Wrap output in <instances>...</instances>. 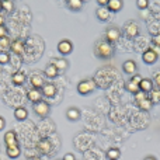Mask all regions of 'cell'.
I'll return each mask as SVG.
<instances>
[{
  "label": "cell",
  "mask_w": 160,
  "mask_h": 160,
  "mask_svg": "<svg viewBox=\"0 0 160 160\" xmlns=\"http://www.w3.org/2000/svg\"><path fill=\"white\" fill-rule=\"evenodd\" d=\"M58 72H59V70L56 69V68L53 66L52 63L48 65V66L45 68V75H47V78H49V79L56 78V76H58Z\"/></svg>",
  "instance_id": "4316f807"
},
{
  "label": "cell",
  "mask_w": 160,
  "mask_h": 160,
  "mask_svg": "<svg viewBox=\"0 0 160 160\" xmlns=\"http://www.w3.org/2000/svg\"><path fill=\"white\" fill-rule=\"evenodd\" d=\"M4 125H6V121H4V118L3 117H0V131L4 128Z\"/></svg>",
  "instance_id": "74e56055"
},
{
  "label": "cell",
  "mask_w": 160,
  "mask_h": 160,
  "mask_svg": "<svg viewBox=\"0 0 160 160\" xmlns=\"http://www.w3.org/2000/svg\"><path fill=\"white\" fill-rule=\"evenodd\" d=\"M30 82H31V84L34 86V88H42L45 86V80L44 78H42L39 73H32L31 75V79H30Z\"/></svg>",
  "instance_id": "4fadbf2b"
},
{
  "label": "cell",
  "mask_w": 160,
  "mask_h": 160,
  "mask_svg": "<svg viewBox=\"0 0 160 160\" xmlns=\"http://www.w3.org/2000/svg\"><path fill=\"white\" fill-rule=\"evenodd\" d=\"M8 61H10V55L8 53H0V63L6 65L8 63Z\"/></svg>",
  "instance_id": "4dcf8cb0"
},
{
  "label": "cell",
  "mask_w": 160,
  "mask_h": 160,
  "mask_svg": "<svg viewBox=\"0 0 160 160\" xmlns=\"http://www.w3.org/2000/svg\"><path fill=\"white\" fill-rule=\"evenodd\" d=\"M6 153L10 159H17L21 155V150H20L18 146H13V148H6Z\"/></svg>",
  "instance_id": "7402d4cb"
},
{
  "label": "cell",
  "mask_w": 160,
  "mask_h": 160,
  "mask_svg": "<svg viewBox=\"0 0 160 160\" xmlns=\"http://www.w3.org/2000/svg\"><path fill=\"white\" fill-rule=\"evenodd\" d=\"M4 142L7 148H13V146H18V142H17V136L14 131H7L4 133Z\"/></svg>",
  "instance_id": "8fae6325"
},
{
  "label": "cell",
  "mask_w": 160,
  "mask_h": 160,
  "mask_svg": "<svg viewBox=\"0 0 160 160\" xmlns=\"http://www.w3.org/2000/svg\"><path fill=\"white\" fill-rule=\"evenodd\" d=\"M122 69H124V72L128 73V75H133V73L136 72V63L133 61H127L122 65Z\"/></svg>",
  "instance_id": "d6986e66"
},
{
  "label": "cell",
  "mask_w": 160,
  "mask_h": 160,
  "mask_svg": "<svg viewBox=\"0 0 160 160\" xmlns=\"http://www.w3.org/2000/svg\"><path fill=\"white\" fill-rule=\"evenodd\" d=\"M152 41H153V44H155L156 47H160V34H158V35L153 37Z\"/></svg>",
  "instance_id": "e575fe53"
},
{
  "label": "cell",
  "mask_w": 160,
  "mask_h": 160,
  "mask_svg": "<svg viewBox=\"0 0 160 160\" xmlns=\"http://www.w3.org/2000/svg\"><path fill=\"white\" fill-rule=\"evenodd\" d=\"M155 88V84H153V80L152 79H148V78H142L141 83H139V90L143 91V93H150V91Z\"/></svg>",
  "instance_id": "30bf717a"
},
{
  "label": "cell",
  "mask_w": 160,
  "mask_h": 160,
  "mask_svg": "<svg viewBox=\"0 0 160 160\" xmlns=\"http://www.w3.org/2000/svg\"><path fill=\"white\" fill-rule=\"evenodd\" d=\"M62 160H76V159H75V155H73V153H66Z\"/></svg>",
  "instance_id": "d590c367"
},
{
  "label": "cell",
  "mask_w": 160,
  "mask_h": 160,
  "mask_svg": "<svg viewBox=\"0 0 160 160\" xmlns=\"http://www.w3.org/2000/svg\"><path fill=\"white\" fill-rule=\"evenodd\" d=\"M142 59H143L145 63L148 65H153L156 61H158V52L155 49H146L142 55Z\"/></svg>",
  "instance_id": "9c48e42d"
},
{
  "label": "cell",
  "mask_w": 160,
  "mask_h": 160,
  "mask_svg": "<svg viewBox=\"0 0 160 160\" xmlns=\"http://www.w3.org/2000/svg\"><path fill=\"white\" fill-rule=\"evenodd\" d=\"M37 148H38V150L42 155H48V153L51 152V149H52L51 142L48 141V139H41V141L38 142V145H37Z\"/></svg>",
  "instance_id": "5bb4252c"
},
{
  "label": "cell",
  "mask_w": 160,
  "mask_h": 160,
  "mask_svg": "<svg viewBox=\"0 0 160 160\" xmlns=\"http://www.w3.org/2000/svg\"><path fill=\"white\" fill-rule=\"evenodd\" d=\"M94 52L98 58L101 59H108L114 55V48L112 44H110L108 41H98L96 44V48H94Z\"/></svg>",
  "instance_id": "6da1fadb"
},
{
  "label": "cell",
  "mask_w": 160,
  "mask_h": 160,
  "mask_svg": "<svg viewBox=\"0 0 160 160\" xmlns=\"http://www.w3.org/2000/svg\"><path fill=\"white\" fill-rule=\"evenodd\" d=\"M52 65L58 70H66L68 69V61L66 59H52Z\"/></svg>",
  "instance_id": "cb8c5ba5"
},
{
  "label": "cell",
  "mask_w": 160,
  "mask_h": 160,
  "mask_svg": "<svg viewBox=\"0 0 160 160\" xmlns=\"http://www.w3.org/2000/svg\"><path fill=\"white\" fill-rule=\"evenodd\" d=\"M0 25H4V18L0 16Z\"/></svg>",
  "instance_id": "ab89813d"
},
{
  "label": "cell",
  "mask_w": 160,
  "mask_h": 160,
  "mask_svg": "<svg viewBox=\"0 0 160 160\" xmlns=\"http://www.w3.org/2000/svg\"><path fill=\"white\" fill-rule=\"evenodd\" d=\"M56 94V87L52 83H47V84L42 87V96L45 97H53Z\"/></svg>",
  "instance_id": "e0dca14e"
},
{
  "label": "cell",
  "mask_w": 160,
  "mask_h": 160,
  "mask_svg": "<svg viewBox=\"0 0 160 160\" xmlns=\"http://www.w3.org/2000/svg\"><path fill=\"white\" fill-rule=\"evenodd\" d=\"M11 80H13V83L16 86H21L22 83L25 82V75L22 72H18V73H16V75H13Z\"/></svg>",
  "instance_id": "f1b7e54d"
},
{
  "label": "cell",
  "mask_w": 160,
  "mask_h": 160,
  "mask_svg": "<svg viewBox=\"0 0 160 160\" xmlns=\"http://www.w3.org/2000/svg\"><path fill=\"white\" fill-rule=\"evenodd\" d=\"M107 155L108 160H118L119 156H121V152H119V149H117V148H111V149H108V152L105 153Z\"/></svg>",
  "instance_id": "83f0119b"
},
{
  "label": "cell",
  "mask_w": 160,
  "mask_h": 160,
  "mask_svg": "<svg viewBox=\"0 0 160 160\" xmlns=\"http://www.w3.org/2000/svg\"><path fill=\"white\" fill-rule=\"evenodd\" d=\"M148 4H149L148 0H138V2H136V6H138L139 8H146Z\"/></svg>",
  "instance_id": "d6a6232c"
},
{
  "label": "cell",
  "mask_w": 160,
  "mask_h": 160,
  "mask_svg": "<svg viewBox=\"0 0 160 160\" xmlns=\"http://www.w3.org/2000/svg\"><path fill=\"white\" fill-rule=\"evenodd\" d=\"M135 101H136V104L139 105V108H142V110H145V111H149L153 105L152 101L149 100V97H148V94L143 93V91H138V93L135 94Z\"/></svg>",
  "instance_id": "3957f363"
},
{
  "label": "cell",
  "mask_w": 160,
  "mask_h": 160,
  "mask_svg": "<svg viewBox=\"0 0 160 160\" xmlns=\"http://www.w3.org/2000/svg\"><path fill=\"white\" fill-rule=\"evenodd\" d=\"M11 51H13L16 55H21L22 52H24V41H21V39H16V41L11 42Z\"/></svg>",
  "instance_id": "9a60e30c"
},
{
  "label": "cell",
  "mask_w": 160,
  "mask_h": 160,
  "mask_svg": "<svg viewBox=\"0 0 160 160\" xmlns=\"http://www.w3.org/2000/svg\"><path fill=\"white\" fill-rule=\"evenodd\" d=\"M119 37H121V31L117 27H110L105 32V38L110 44H115L117 41H119Z\"/></svg>",
  "instance_id": "8992f818"
},
{
  "label": "cell",
  "mask_w": 160,
  "mask_h": 160,
  "mask_svg": "<svg viewBox=\"0 0 160 160\" xmlns=\"http://www.w3.org/2000/svg\"><path fill=\"white\" fill-rule=\"evenodd\" d=\"M122 6H124V3L121 2V0H108L107 3V8L111 11H114V13H117V11H119L122 8Z\"/></svg>",
  "instance_id": "2e32d148"
},
{
  "label": "cell",
  "mask_w": 160,
  "mask_h": 160,
  "mask_svg": "<svg viewBox=\"0 0 160 160\" xmlns=\"http://www.w3.org/2000/svg\"><path fill=\"white\" fill-rule=\"evenodd\" d=\"M149 100L152 101V104H159L160 102V88L158 87H155L152 91L149 93Z\"/></svg>",
  "instance_id": "603a6c76"
},
{
  "label": "cell",
  "mask_w": 160,
  "mask_h": 160,
  "mask_svg": "<svg viewBox=\"0 0 160 160\" xmlns=\"http://www.w3.org/2000/svg\"><path fill=\"white\" fill-rule=\"evenodd\" d=\"M28 160H41V159H39V158H30Z\"/></svg>",
  "instance_id": "60d3db41"
},
{
  "label": "cell",
  "mask_w": 160,
  "mask_h": 160,
  "mask_svg": "<svg viewBox=\"0 0 160 160\" xmlns=\"http://www.w3.org/2000/svg\"><path fill=\"white\" fill-rule=\"evenodd\" d=\"M14 7V3L11 2V0H3L2 2V8L6 11H11Z\"/></svg>",
  "instance_id": "f546056e"
},
{
  "label": "cell",
  "mask_w": 160,
  "mask_h": 160,
  "mask_svg": "<svg viewBox=\"0 0 160 160\" xmlns=\"http://www.w3.org/2000/svg\"><path fill=\"white\" fill-rule=\"evenodd\" d=\"M58 51L62 55H69V53H72V51H73L72 42H70L69 39H62L58 44Z\"/></svg>",
  "instance_id": "ba28073f"
},
{
  "label": "cell",
  "mask_w": 160,
  "mask_h": 160,
  "mask_svg": "<svg viewBox=\"0 0 160 160\" xmlns=\"http://www.w3.org/2000/svg\"><path fill=\"white\" fill-rule=\"evenodd\" d=\"M143 160H156V158H153V156H148V158H145Z\"/></svg>",
  "instance_id": "f35d334b"
},
{
  "label": "cell",
  "mask_w": 160,
  "mask_h": 160,
  "mask_svg": "<svg viewBox=\"0 0 160 160\" xmlns=\"http://www.w3.org/2000/svg\"><path fill=\"white\" fill-rule=\"evenodd\" d=\"M27 97H28V100H30V101H32L34 104H37V102L42 101V91L38 90V88H34L32 87L27 93Z\"/></svg>",
  "instance_id": "7c38bea8"
},
{
  "label": "cell",
  "mask_w": 160,
  "mask_h": 160,
  "mask_svg": "<svg viewBox=\"0 0 160 160\" xmlns=\"http://www.w3.org/2000/svg\"><path fill=\"white\" fill-rule=\"evenodd\" d=\"M11 48V41L6 37V38L0 39V53H7V51Z\"/></svg>",
  "instance_id": "d4e9b609"
},
{
  "label": "cell",
  "mask_w": 160,
  "mask_h": 160,
  "mask_svg": "<svg viewBox=\"0 0 160 160\" xmlns=\"http://www.w3.org/2000/svg\"><path fill=\"white\" fill-rule=\"evenodd\" d=\"M34 112L38 117H41V118H45L49 114V104L47 101L37 102V104H34Z\"/></svg>",
  "instance_id": "5b68a950"
},
{
  "label": "cell",
  "mask_w": 160,
  "mask_h": 160,
  "mask_svg": "<svg viewBox=\"0 0 160 160\" xmlns=\"http://www.w3.org/2000/svg\"><path fill=\"white\" fill-rule=\"evenodd\" d=\"M141 80H142V78L139 75H136V76L133 75L132 79L127 82V84H125V88H127L129 93L136 94L138 91H141V90H139V83H141Z\"/></svg>",
  "instance_id": "277c9868"
},
{
  "label": "cell",
  "mask_w": 160,
  "mask_h": 160,
  "mask_svg": "<svg viewBox=\"0 0 160 160\" xmlns=\"http://www.w3.org/2000/svg\"><path fill=\"white\" fill-rule=\"evenodd\" d=\"M153 84H156V87L160 88V70L155 73V78H153Z\"/></svg>",
  "instance_id": "1f68e13d"
},
{
  "label": "cell",
  "mask_w": 160,
  "mask_h": 160,
  "mask_svg": "<svg viewBox=\"0 0 160 160\" xmlns=\"http://www.w3.org/2000/svg\"><path fill=\"white\" fill-rule=\"evenodd\" d=\"M98 3L100 6H102V7H107V3H108V0H98Z\"/></svg>",
  "instance_id": "8d00e7d4"
},
{
  "label": "cell",
  "mask_w": 160,
  "mask_h": 160,
  "mask_svg": "<svg viewBox=\"0 0 160 160\" xmlns=\"http://www.w3.org/2000/svg\"><path fill=\"white\" fill-rule=\"evenodd\" d=\"M96 87H97V84L94 80H91V79L82 80V82L78 84V93L82 94V96H87V94H90L91 91H94Z\"/></svg>",
  "instance_id": "7a4b0ae2"
},
{
  "label": "cell",
  "mask_w": 160,
  "mask_h": 160,
  "mask_svg": "<svg viewBox=\"0 0 160 160\" xmlns=\"http://www.w3.org/2000/svg\"><path fill=\"white\" fill-rule=\"evenodd\" d=\"M14 117H16V119H18V121H24V119L28 117L27 108H24V107L16 108V111H14Z\"/></svg>",
  "instance_id": "ffe728a7"
},
{
  "label": "cell",
  "mask_w": 160,
  "mask_h": 160,
  "mask_svg": "<svg viewBox=\"0 0 160 160\" xmlns=\"http://www.w3.org/2000/svg\"><path fill=\"white\" fill-rule=\"evenodd\" d=\"M66 6L70 8V10L79 11V10H82V7H83V2L82 0H69V2L66 3Z\"/></svg>",
  "instance_id": "484cf974"
},
{
  "label": "cell",
  "mask_w": 160,
  "mask_h": 160,
  "mask_svg": "<svg viewBox=\"0 0 160 160\" xmlns=\"http://www.w3.org/2000/svg\"><path fill=\"white\" fill-rule=\"evenodd\" d=\"M66 117H68L69 121H78V119L80 118V111L78 110V108L72 107L66 111Z\"/></svg>",
  "instance_id": "44dd1931"
},
{
  "label": "cell",
  "mask_w": 160,
  "mask_h": 160,
  "mask_svg": "<svg viewBox=\"0 0 160 160\" xmlns=\"http://www.w3.org/2000/svg\"><path fill=\"white\" fill-rule=\"evenodd\" d=\"M124 30H125V34H127L129 38H135L139 34V27L135 21H128L127 24L124 25Z\"/></svg>",
  "instance_id": "52a82bcc"
},
{
  "label": "cell",
  "mask_w": 160,
  "mask_h": 160,
  "mask_svg": "<svg viewBox=\"0 0 160 160\" xmlns=\"http://www.w3.org/2000/svg\"><path fill=\"white\" fill-rule=\"evenodd\" d=\"M96 16L100 21H107L110 18V10L107 7H98L96 11Z\"/></svg>",
  "instance_id": "ac0fdd59"
},
{
  "label": "cell",
  "mask_w": 160,
  "mask_h": 160,
  "mask_svg": "<svg viewBox=\"0 0 160 160\" xmlns=\"http://www.w3.org/2000/svg\"><path fill=\"white\" fill-rule=\"evenodd\" d=\"M6 37H7V28L4 25H0V39L6 38Z\"/></svg>",
  "instance_id": "836d02e7"
},
{
  "label": "cell",
  "mask_w": 160,
  "mask_h": 160,
  "mask_svg": "<svg viewBox=\"0 0 160 160\" xmlns=\"http://www.w3.org/2000/svg\"><path fill=\"white\" fill-rule=\"evenodd\" d=\"M0 10H2V2H0Z\"/></svg>",
  "instance_id": "b9f144b4"
}]
</instances>
